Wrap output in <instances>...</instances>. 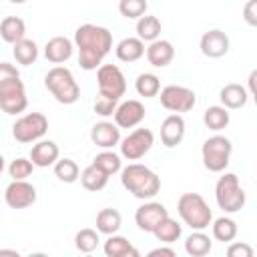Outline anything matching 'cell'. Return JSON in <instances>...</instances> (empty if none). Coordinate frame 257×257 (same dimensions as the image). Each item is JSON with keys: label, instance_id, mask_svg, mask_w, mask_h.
I'll list each match as a JSON object with an SVG mask.
<instances>
[{"label": "cell", "instance_id": "6da1fadb", "mask_svg": "<svg viewBox=\"0 0 257 257\" xmlns=\"http://www.w3.org/2000/svg\"><path fill=\"white\" fill-rule=\"evenodd\" d=\"M74 46L78 48V64L82 70H96L102 58L112 48V34L104 26L82 24L74 32Z\"/></svg>", "mask_w": 257, "mask_h": 257}, {"label": "cell", "instance_id": "7a4b0ae2", "mask_svg": "<svg viewBox=\"0 0 257 257\" xmlns=\"http://www.w3.org/2000/svg\"><path fill=\"white\" fill-rule=\"evenodd\" d=\"M120 183L133 197L143 201L153 199L161 191L159 175L141 163H131L124 169H120Z\"/></svg>", "mask_w": 257, "mask_h": 257}, {"label": "cell", "instance_id": "3957f363", "mask_svg": "<svg viewBox=\"0 0 257 257\" xmlns=\"http://www.w3.org/2000/svg\"><path fill=\"white\" fill-rule=\"evenodd\" d=\"M177 213L193 231H205L213 221V213L199 193H183L177 201Z\"/></svg>", "mask_w": 257, "mask_h": 257}, {"label": "cell", "instance_id": "277c9868", "mask_svg": "<svg viewBox=\"0 0 257 257\" xmlns=\"http://www.w3.org/2000/svg\"><path fill=\"white\" fill-rule=\"evenodd\" d=\"M44 86L60 104H74L80 98V86L66 66L50 68L44 76Z\"/></svg>", "mask_w": 257, "mask_h": 257}, {"label": "cell", "instance_id": "5b68a950", "mask_svg": "<svg viewBox=\"0 0 257 257\" xmlns=\"http://www.w3.org/2000/svg\"><path fill=\"white\" fill-rule=\"evenodd\" d=\"M215 201L225 213H237L245 207L247 195L235 173H225L215 185Z\"/></svg>", "mask_w": 257, "mask_h": 257}, {"label": "cell", "instance_id": "8992f818", "mask_svg": "<svg viewBox=\"0 0 257 257\" xmlns=\"http://www.w3.org/2000/svg\"><path fill=\"white\" fill-rule=\"evenodd\" d=\"M231 153H233V143L223 135H213L203 143L201 149L203 167L211 173H223L229 165Z\"/></svg>", "mask_w": 257, "mask_h": 257}, {"label": "cell", "instance_id": "52a82bcc", "mask_svg": "<svg viewBox=\"0 0 257 257\" xmlns=\"http://www.w3.org/2000/svg\"><path fill=\"white\" fill-rule=\"evenodd\" d=\"M48 131V118L42 112H28L12 124V137L18 143H36Z\"/></svg>", "mask_w": 257, "mask_h": 257}, {"label": "cell", "instance_id": "ba28073f", "mask_svg": "<svg viewBox=\"0 0 257 257\" xmlns=\"http://www.w3.org/2000/svg\"><path fill=\"white\" fill-rule=\"evenodd\" d=\"M26 106H28V96L20 76L0 84V108L6 114H20L26 110Z\"/></svg>", "mask_w": 257, "mask_h": 257}, {"label": "cell", "instance_id": "9c48e42d", "mask_svg": "<svg viewBox=\"0 0 257 257\" xmlns=\"http://www.w3.org/2000/svg\"><path fill=\"white\" fill-rule=\"evenodd\" d=\"M96 82H98V94L120 100V96H124L126 92L124 74L116 64H100L96 68Z\"/></svg>", "mask_w": 257, "mask_h": 257}, {"label": "cell", "instance_id": "30bf717a", "mask_svg": "<svg viewBox=\"0 0 257 257\" xmlns=\"http://www.w3.org/2000/svg\"><path fill=\"white\" fill-rule=\"evenodd\" d=\"M159 94H161L159 98H161L163 108H167L171 112H189L197 104L195 92L181 84H169V86L161 88Z\"/></svg>", "mask_w": 257, "mask_h": 257}, {"label": "cell", "instance_id": "8fae6325", "mask_svg": "<svg viewBox=\"0 0 257 257\" xmlns=\"http://www.w3.org/2000/svg\"><path fill=\"white\" fill-rule=\"evenodd\" d=\"M153 143H155V137L149 128H137L118 143L120 157H124L126 161H139L153 149Z\"/></svg>", "mask_w": 257, "mask_h": 257}, {"label": "cell", "instance_id": "7c38bea8", "mask_svg": "<svg viewBox=\"0 0 257 257\" xmlns=\"http://www.w3.org/2000/svg\"><path fill=\"white\" fill-rule=\"evenodd\" d=\"M4 201H6V205L10 209H26V207L34 205L36 189L26 179H22V181H14L12 179V183L4 191Z\"/></svg>", "mask_w": 257, "mask_h": 257}, {"label": "cell", "instance_id": "4fadbf2b", "mask_svg": "<svg viewBox=\"0 0 257 257\" xmlns=\"http://www.w3.org/2000/svg\"><path fill=\"white\" fill-rule=\"evenodd\" d=\"M145 104L141 100H122L120 104H116L112 116H114V124L118 128H135L137 124H141L145 120Z\"/></svg>", "mask_w": 257, "mask_h": 257}, {"label": "cell", "instance_id": "5bb4252c", "mask_svg": "<svg viewBox=\"0 0 257 257\" xmlns=\"http://www.w3.org/2000/svg\"><path fill=\"white\" fill-rule=\"evenodd\" d=\"M169 215L167 207L163 203H157V201H149L145 205H141L135 213V223L141 231L145 233H153L157 229V225Z\"/></svg>", "mask_w": 257, "mask_h": 257}, {"label": "cell", "instance_id": "9a60e30c", "mask_svg": "<svg viewBox=\"0 0 257 257\" xmlns=\"http://www.w3.org/2000/svg\"><path fill=\"white\" fill-rule=\"evenodd\" d=\"M201 52L209 58L225 56L229 52V36L219 28H213V30L205 32L201 36Z\"/></svg>", "mask_w": 257, "mask_h": 257}, {"label": "cell", "instance_id": "2e32d148", "mask_svg": "<svg viewBox=\"0 0 257 257\" xmlns=\"http://www.w3.org/2000/svg\"><path fill=\"white\" fill-rule=\"evenodd\" d=\"M183 137H185V118L179 112L169 114L161 122V141H163V145L173 149L183 141Z\"/></svg>", "mask_w": 257, "mask_h": 257}, {"label": "cell", "instance_id": "e0dca14e", "mask_svg": "<svg viewBox=\"0 0 257 257\" xmlns=\"http://www.w3.org/2000/svg\"><path fill=\"white\" fill-rule=\"evenodd\" d=\"M90 141L100 149H112L120 143V128L114 122L100 120L90 131Z\"/></svg>", "mask_w": 257, "mask_h": 257}, {"label": "cell", "instance_id": "ac0fdd59", "mask_svg": "<svg viewBox=\"0 0 257 257\" xmlns=\"http://www.w3.org/2000/svg\"><path fill=\"white\" fill-rule=\"evenodd\" d=\"M58 157H60V151H58V145L54 143V141H36L34 145H32V149H30V161H32V165L34 167H50V165H54L56 161H58Z\"/></svg>", "mask_w": 257, "mask_h": 257}, {"label": "cell", "instance_id": "d6986e66", "mask_svg": "<svg viewBox=\"0 0 257 257\" xmlns=\"http://www.w3.org/2000/svg\"><path fill=\"white\" fill-rule=\"evenodd\" d=\"M147 60L149 64L157 66V68H163V66H169L175 58V48L169 40H163V38H157L153 40L149 46H147Z\"/></svg>", "mask_w": 257, "mask_h": 257}, {"label": "cell", "instance_id": "ffe728a7", "mask_svg": "<svg viewBox=\"0 0 257 257\" xmlns=\"http://www.w3.org/2000/svg\"><path fill=\"white\" fill-rule=\"evenodd\" d=\"M72 50H74L72 40H68L66 36H54V38H50L46 42L44 56L52 64H62V62H66L72 56Z\"/></svg>", "mask_w": 257, "mask_h": 257}, {"label": "cell", "instance_id": "44dd1931", "mask_svg": "<svg viewBox=\"0 0 257 257\" xmlns=\"http://www.w3.org/2000/svg\"><path fill=\"white\" fill-rule=\"evenodd\" d=\"M114 54L120 62H137L139 58L145 56V42L139 38V36H128V38H122L116 48H114Z\"/></svg>", "mask_w": 257, "mask_h": 257}, {"label": "cell", "instance_id": "7402d4cb", "mask_svg": "<svg viewBox=\"0 0 257 257\" xmlns=\"http://www.w3.org/2000/svg\"><path fill=\"white\" fill-rule=\"evenodd\" d=\"M219 98L223 102V106L227 110H235V108H241L247 104L249 100V92L245 86L237 84V82H231V84H225L219 92Z\"/></svg>", "mask_w": 257, "mask_h": 257}, {"label": "cell", "instance_id": "603a6c76", "mask_svg": "<svg viewBox=\"0 0 257 257\" xmlns=\"http://www.w3.org/2000/svg\"><path fill=\"white\" fill-rule=\"evenodd\" d=\"M104 255L106 257H139V251L133 247V243L122 235H108L104 241Z\"/></svg>", "mask_w": 257, "mask_h": 257}, {"label": "cell", "instance_id": "cb8c5ba5", "mask_svg": "<svg viewBox=\"0 0 257 257\" xmlns=\"http://www.w3.org/2000/svg\"><path fill=\"white\" fill-rule=\"evenodd\" d=\"M0 36L8 44H14V42L22 40L26 36V24H24V20L18 18V16H6L0 22Z\"/></svg>", "mask_w": 257, "mask_h": 257}, {"label": "cell", "instance_id": "d4e9b609", "mask_svg": "<svg viewBox=\"0 0 257 257\" xmlns=\"http://www.w3.org/2000/svg\"><path fill=\"white\" fill-rule=\"evenodd\" d=\"M122 225V217L116 209L112 207H106V209H100L98 215H96V231L98 233H104V235H112L120 229Z\"/></svg>", "mask_w": 257, "mask_h": 257}, {"label": "cell", "instance_id": "484cf974", "mask_svg": "<svg viewBox=\"0 0 257 257\" xmlns=\"http://www.w3.org/2000/svg\"><path fill=\"white\" fill-rule=\"evenodd\" d=\"M211 247H213V241L203 231H193L185 239V251L191 257H205L211 253Z\"/></svg>", "mask_w": 257, "mask_h": 257}, {"label": "cell", "instance_id": "4316f807", "mask_svg": "<svg viewBox=\"0 0 257 257\" xmlns=\"http://www.w3.org/2000/svg\"><path fill=\"white\" fill-rule=\"evenodd\" d=\"M12 46H14L12 48V54H14V58H16L18 64L28 66V64H34L36 62V58H38V46H36L34 40H30V38L24 36L22 40L14 42Z\"/></svg>", "mask_w": 257, "mask_h": 257}, {"label": "cell", "instance_id": "83f0119b", "mask_svg": "<svg viewBox=\"0 0 257 257\" xmlns=\"http://www.w3.org/2000/svg\"><path fill=\"white\" fill-rule=\"evenodd\" d=\"M137 36L143 42H153L161 36V20L151 14H143L137 20Z\"/></svg>", "mask_w": 257, "mask_h": 257}, {"label": "cell", "instance_id": "f1b7e54d", "mask_svg": "<svg viewBox=\"0 0 257 257\" xmlns=\"http://www.w3.org/2000/svg\"><path fill=\"white\" fill-rule=\"evenodd\" d=\"M229 120H231L229 110L223 104H213V106H209L203 112V122L211 131H223V128H227Z\"/></svg>", "mask_w": 257, "mask_h": 257}, {"label": "cell", "instance_id": "f546056e", "mask_svg": "<svg viewBox=\"0 0 257 257\" xmlns=\"http://www.w3.org/2000/svg\"><path fill=\"white\" fill-rule=\"evenodd\" d=\"M78 179H80L82 187H84L86 191H92V193H96V191L104 189V187H106V183H108V175H106V173H102V171H100L98 167H94V165H90V167L82 169Z\"/></svg>", "mask_w": 257, "mask_h": 257}, {"label": "cell", "instance_id": "4dcf8cb0", "mask_svg": "<svg viewBox=\"0 0 257 257\" xmlns=\"http://www.w3.org/2000/svg\"><path fill=\"white\" fill-rule=\"evenodd\" d=\"M181 233H183V227H181L175 219H171L169 215H167V217L157 225V229L153 231V235L157 237V241L167 243V245L175 243V241L181 237Z\"/></svg>", "mask_w": 257, "mask_h": 257}, {"label": "cell", "instance_id": "1f68e13d", "mask_svg": "<svg viewBox=\"0 0 257 257\" xmlns=\"http://www.w3.org/2000/svg\"><path fill=\"white\" fill-rule=\"evenodd\" d=\"M213 225V237L221 243H231L237 237V223L231 217H219L215 221H211Z\"/></svg>", "mask_w": 257, "mask_h": 257}, {"label": "cell", "instance_id": "d6a6232c", "mask_svg": "<svg viewBox=\"0 0 257 257\" xmlns=\"http://www.w3.org/2000/svg\"><path fill=\"white\" fill-rule=\"evenodd\" d=\"M92 165H94V167H98V169H100L102 173H106L108 177L116 175V173L122 169V161H120V157H118L116 153L108 151V149H104L102 153H98V155L94 157Z\"/></svg>", "mask_w": 257, "mask_h": 257}, {"label": "cell", "instance_id": "836d02e7", "mask_svg": "<svg viewBox=\"0 0 257 257\" xmlns=\"http://www.w3.org/2000/svg\"><path fill=\"white\" fill-rule=\"evenodd\" d=\"M135 88H137V92H139L141 96L153 98V96H157L159 90H161V80H159V76L153 74V72H143V74L137 76Z\"/></svg>", "mask_w": 257, "mask_h": 257}, {"label": "cell", "instance_id": "e575fe53", "mask_svg": "<svg viewBox=\"0 0 257 257\" xmlns=\"http://www.w3.org/2000/svg\"><path fill=\"white\" fill-rule=\"evenodd\" d=\"M54 175L62 183H74L80 177V169L72 159H58L54 163Z\"/></svg>", "mask_w": 257, "mask_h": 257}, {"label": "cell", "instance_id": "d590c367", "mask_svg": "<svg viewBox=\"0 0 257 257\" xmlns=\"http://www.w3.org/2000/svg\"><path fill=\"white\" fill-rule=\"evenodd\" d=\"M98 231L94 229H80L76 235H74V245L80 253H92L96 247H98Z\"/></svg>", "mask_w": 257, "mask_h": 257}, {"label": "cell", "instance_id": "8d00e7d4", "mask_svg": "<svg viewBox=\"0 0 257 257\" xmlns=\"http://www.w3.org/2000/svg\"><path fill=\"white\" fill-rule=\"evenodd\" d=\"M147 8H149L147 0H120L118 2V12L128 20H139L143 14H147Z\"/></svg>", "mask_w": 257, "mask_h": 257}, {"label": "cell", "instance_id": "74e56055", "mask_svg": "<svg viewBox=\"0 0 257 257\" xmlns=\"http://www.w3.org/2000/svg\"><path fill=\"white\" fill-rule=\"evenodd\" d=\"M32 171H34L32 161H30V159H24V157L14 159V161L10 163V167H8V173H10V177H12L14 181L28 179V177L32 175Z\"/></svg>", "mask_w": 257, "mask_h": 257}, {"label": "cell", "instance_id": "f35d334b", "mask_svg": "<svg viewBox=\"0 0 257 257\" xmlns=\"http://www.w3.org/2000/svg\"><path fill=\"white\" fill-rule=\"evenodd\" d=\"M118 100L116 98H110V96H104V94H96L94 98V112L100 114V116H110L116 108Z\"/></svg>", "mask_w": 257, "mask_h": 257}, {"label": "cell", "instance_id": "ab89813d", "mask_svg": "<svg viewBox=\"0 0 257 257\" xmlns=\"http://www.w3.org/2000/svg\"><path fill=\"white\" fill-rule=\"evenodd\" d=\"M229 257H253V249L247 243H231L227 247Z\"/></svg>", "mask_w": 257, "mask_h": 257}, {"label": "cell", "instance_id": "60d3db41", "mask_svg": "<svg viewBox=\"0 0 257 257\" xmlns=\"http://www.w3.org/2000/svg\"><path fill=\"white\" fill-rule=\"evenodd\" d=\"M243 18L249 26H255L257 24V0H249L243 8Z\"/></svg>", "mask_w": 257, "mask_h": 257}, {"label": "cell", "instance_id": "b9f144b4", "mask_svg": "<svg viewBox=\"0 0 257 257\" xmlns=\"http://www.w3.org/2000/svg\"><path fill=\"white\" fill-rule=\"evenodd\" d=\"M16 76H20V72H18V68L14 64L0 62V84L6 82V80H10V78H16Z\"/></svg>", "mask_w": 257, "mask_h": 257}, {"label": "cell", "instance_id": "7bdbcfd3", "mask_svg": "<svg viewBox=\"0 0 257 257\" xmlns=\"http://www.w3.org/2000/svg\"><path fill=\"white\" fill-rule=\"evenodd\" d=\"M157 255H169V257H175V251L171 247H157L153 251H149V257H157Z\"/></svg>", "mask_w": 257, "mask_h": 257}, {"label": "cell", "instance_id": "ee69618b", "mask_svg": "<svg viewBox=\"0 0 257 257\" xmlns=\"http://www.w3.org/2000/svg\"><path fill=\"white\" fill-rule=\"evenodd\" d=\"M255 78H257V70L249 74V94H255Z\"/></svg>", "mask_w": 257, "mask_h": 257}, {"label": "cell", "instance_id": "f6af8a7d", "mask_svg": "<svg viewBox=\"0 0 257 257\" xmlns=\"http://www.w3.org/2000/svg\"><path fill=\"white\" fill-rule=\"evenodd\" d=\"M0 255H12V257H18V251H16V249H0Z\"/></svg>", "mask_w": 257, "mask_h": 257}, {"label": "cell", "instance_id": "bcb514c9", "mask_svg": "<svg viewBox=\"0 0 257 257\" xmlns=\"http://www.w3.org/2000/svg\"><path fill=\"white\" fill-rule=\"evenodd\" d=\"M2 171H4V157L0 155V175H2Z\"/></svg>", "mask_w": 257, "mask_h": 257}, {"label": "cell", "instance_id": "7dc6e473", "mask_svg": "<svg viewBox=\"0 0 257 257\" xmlns=\"http://www.w3.org/2000/svg\"><path fill=\"white\" fill-rule=\"evenodd\" d=\"M10 2H12V4H24L26 0H10Z\"/></svg>", "mask_w": 257, "mask_h": 257}]
</instances>
